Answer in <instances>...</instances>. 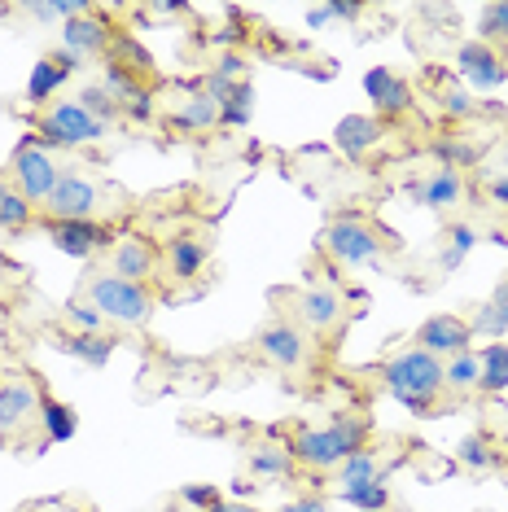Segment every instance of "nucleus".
Here are the masks:
<instances>
[{"label": "nucleus", "mask_w": 508, "mask_h": 512, "mask_svg": "<svg viewBox=\"0 0 508 512\" xmlns=\"http://www.w3.org/2000/svg\"><path fill=\"white\" fill-rule=\"evenodd\" d=\"M250 473L254 477H290L294 473V456H290V442H276V438H268V442H254L250 447Z\"/></svg>", "instance_id": "393cba45"}, {"label": "nucleus", "mask_w": 508, "mask_h": 512, "mask_svg": "<svg viewBox=\"0 0 508 512\" xmlns=\"http://www.w3.org/2000/svg\"><path fill=\"white\" fill-rule=\"evenodd\" d=\"M408 193H412V202H417V206H430V211H452L460 197H465V180H460V171H452V167H438L425 180L412 184Z\"/></svg>", "instance_id": "412c9836"}, {"label": "nucleus", "mask_w": 508, "mask_h": 512, "mask_svg": "<svg viewBox=\"0 0 508 512\" xmlns=\"http://www.w3.org/2000/svg\"><path fill=\"white\" fill-rule=\"evenodd\" d=\"M106 66H119V71H127L132 79H141L145 88L158 79V62H154V53H149V44L119 27H114V36L106 44Z\"/></svg>", "instance_id": "dca6fc26"}, {"label": "nucleus", "mask_w": 508, "mask_h": 512, "mask_svg": "<svg viewBox=\"0 0 508 512\" xmlns=\"http://www.w3.org/2000/svg\"><path fill=\"white\" fill-rule=\"evenodd\" d=\"M285 66H290L294 75L316 79V84H329V79L338 75V66H333V62H303V57H290V62H285Z\"/></svg>", "instance_id": "79ce46f5"}, {"label": "nucleus", "mask_w": 508, "mask_h": 512, "mask_svg": "<svg viewBox=\"0 0 508 512\" xmlns=\"http://www.w3.org/2000/svg\"><path fill=\"white\" fill-rule=\"evenodd\" d=\"M456 456L465 460L469 469H478V473H482V469H495V464H500V451H495V447H491V442L482 438V434H465V438H460Z\"/></svg>", "instance_id": "f704fd0d"}, {"label": "nucleus", "mask_w": 508, "mask_h": 512, "mask_svg": "<svg viewBox=\"0 0 508 512\" xmlns=\"http://www.w3.org/2000/svg\"><path fill=\"white\" fill-rule=\"evenodd\" d=\"M320 250L342 267H377L381 250H386V237H381V228L368 215L338 211L325 228H320Z\"/></svg>", "instance_id": "7ed1b4c3"}, {"label": "nucleus", "mask_w": 508, "mask_h": 512, "mask_svg": "<svg viewBox=\"0 0 508 512\" xmlns=\"http://www.w3.org/2000/svg\"><path fill=\"white\" fill-rule=\"evenodd\" d=\"M40 429L49 442H71L79 434V416L71 403L53 399V394H40Z\"/></svg>", "instance_id": "b1692460"}, {"label": "nucleus", "mask_w": 508, "mask_h": 512, "mask_svg": "<svg viewBox=\"0 0 508 512\" xmlns=\"http://www.w3.org/2000/svg\"><path fill=\"white\" fill-rule=\"evenodd\" d=\"M75 101H79V106H84V110L92 114V119H101V123H106V127H114V119H123V106H119V101H114V97H110V92L101 88V84H84V88L75 92Z\"/></svg>", "instance_id": "2f4dec72"}, {"label": "nucleus", "mask_w": 508, "mask_h": 512, "mask_svg": "<svg viewBox=\"0 0 508 512\" xmlns=\"http://www.w3.org/2000/svg\"><path fill=\"white\" fill-rule=\"evenodd\" d=\"M333 145L351 162H360L373 154V149L386 145V123H381L377 114H346V119H338V127H333Z\"/></svg>", "instance_id": "4468645a"}, {"label": "nucleus", "mask_w": 508, "mask_h": 512, "mask_svg": "<svg viewBox=\"0 0 508 512\" xmlns=\"http://www.w3.org/2000/svg\"><path fill=\"white\" fill-rule=\"evenodd\" d=\"M101 88H106L110 97L119 101V106H127V101H136L141 92H149L141 79H132L127 71H119V66H101Z\"/></svg>", "instance_id": "c9c22d12"}, {"label": "nucleus", "mask_w": 508, "mask_h": 512, "mask_svg": "<svg viewBox=\"0 0 508 512\" xmlns=\"http://www.w3.org/2000/svg\"><path fill=\"white\" fill-rule=\"evenodd\" d=\"M44 232H49V241L66 259H79V263L114 250V241H119L114 224H101V219H44Z\"/></svg>", "instance_id": "0eeeda50"}, {"label": "nucleus", "mask_w": 508, "mask_h": 512, "mask_svg": "<svg viewBox=\"0 0 508 512\" xmlns=\"http://www.w3.org/2000/svg\"><path fill=\"white\" fill-rule=\"evenodd\" d=\"M49 57H53V62L62 66V71L71 75V79H75V71H84V57H79V53H71V49H62V44H57V49H53Z\"/></svg>", "instance_id": "49530a36"}, {"label": "nucleus", "mask_w": 508, "mask_h": 512, "mask_svg": "<svg viewBox=\"0 0 508 512\" xmlns=\"http://www.w3.org/2000/svg\"><path fill=\"white\" fill-rule=\"evenodd\" d=\"M438 101H443V114H447V119H469V114L478 110L473 92H469V88H460V84H447L443 92H438Z\"/></svg>", "instance_id": "58836bf2"}, {"label": "nucleus", "mask_w": 508, "mask_h": 512, "mask_svg": "<svg viewBox=\"0 0 508 512\" xmlns=\"http://www.w3.org/2000/svg\"><path fill=\"white\" fill-rule=\"evenodd\" d=\"M31 224H36V206H31L22 193L9 189V193H5V202H0V228L22 232V228H31Z\"/></svg>", "instance_id": "e433bc0d"}, {"label": "nucleus", "mask_w": 508, "mask_h": 512, "mask_svg": "<svg viewBox=\"0 0 508 512\" xmlns=\"http://www.w3.org/2000/svg\"><path fill=\"white\" fill-rule=\"evenodd\" d=\"M31 136H36L40 149H75V145H97L110 136V127L101 119H92V114L79 106V101H53L49 110L36 119L31 127Z\"/></svg>", "instance_id": "39448f33"}, {"label": "nucleus", "mask_w": 508, "mask_h": 512, "mask_svg": "<svg viewBox=\"0 0 508 512\" xmlns=\"http://www.w3.org/2000/svg\"><path fill=\"white\" fill-rule=\"evenodd\" d=\"M110 36H114V27L97 14V9L84 14V18H75V22H62V49L79 53L84 62H88V57H106Z\"/></svg>", "instance_id": "6ab92c4d"}, {"label": "nucleus", "mask_w": 508, "mask_h": 512, "mask_svg": "<svg viewBox=\"0 0 508 512\" xmlns=\"http://www.w3.org/2000/svg\"><path fill=\"white\" fill-rule=\"evenodd\" d=\"M57 351L75 355L79 364H88V368H106L114 359V337H106V333H62L57 337Z\"/></svg>", "instance_id": "4be33fe9"}, {"label": "nucleus", "mask_w": 508, "mask_h": 512, "mask_svg": "<svg viewBox=\"0 0 508 512\" xmlns=\"http://www.w3.org/2000/svg\"><path fill=\"white\" fill-rule=\"evenodd\" d=\"M66 324H71V333H101V329H106V316H101L92 302H71Z\"/></svg>", "instance_id": "ea45409f"}, {"label": "nucleus", "mask_w": 508, "mask_h": 512, "mask_svg": "<svg viewBox=\"0 0 508 512\" xmlns=\"http://www.w3.org/2000/svg\"><path fill=\"white\" fill-rule=\"evenodd\" d=\"M206 263H211V250H206V241L198 237V232H180V237L167 241L163 250V267L171 281H198V276L206 272Z\"/></svg>", "instance_id": "a211bd4d"}, {"label": "nucleus", "mask_w": 508, "mask_h": 512, "mask_svg": "<svg viewBox=\"0 0 508 512\" xmlns=\"http://www.w3.org/2000/svg\"><path fill=\"white\" fill-rule=\"evenodd\" d=\"M329 18H342V22H355V18H360L364 14V5H360V0H329Z\"/></svg>", "instance_id": "a18cd8bd"}, {"label": "nucleus", "mask_w": 508, "mask_h": 512, "mask_svg": "<svg viewBox=\"0 0 508 512\" xmlns=\"http://www.w3.org/2000/svg\"><path fill=\"white\" fill-rule=\"evenodd\" d=\"M478 377H482L478 351H465V355L443 359V390H452V394H473V390H478Z\"/></svg>", "instance_id": "c85d7f7f"}, {"label": "nucleus", "mask_w": 508, "mask_h": 512, "mask_svg": "<svg viewBox=\"0 0 508 512\" xmlns=\"http://www.w3.org/2000/svg\"><path fill=\"white\" fill-rule=\"evenodd\" d=\"M254 101H259L254 79H241V84H233V88H228V97L219 101V127H233V132H241V127L254 119Z\"/></svg>", "instance_id": "a878e982"}, {"label": "nucleus", "mask_w": 508, "mask_h": 512, "mask_svg": "<svg viewBox=\"0 0 508 512\" xmlns=\"http://www.w3.org/2000/svg\"><path fill=\"white\" fill-rule=\"evenodd\" d=\"M254 351L268 359L272 368L298 372L307 364V337H303V329H298L294 320H272V324H263V329L254 333Z\"/></svg>", "instance_id": "1a4fd4ad"}, {"label": "nucleus", "mask_w": 508, "mask_h": 512, "mask_svg": "<svg viewBox=\"0 0 508 512\" xmlns=\"http://www.w3.org/2000/svg\"><path fill=\"white\" fill-rule=\"evenodd\" d=\"M211 127H219V106L211 97H206L202 88H189L180 92L176 110L167 114V132H211Z\"/></svg>", "instance_id": "aec40b11"}, {"label": "nucleus", "mask_w": 508, "mask_h": 512, "mask_svg": "<svg viewBox=\"0 0 508 512\" xmlns=\"http://www.w3.org/2000/svg\"><path fill=\"white\" fill-rule=\"evenodd\" d=\"M211 75H215V79H224V84H241V79H250V62H246V53L224 49V53L215 57Z\"/></svg>", "instance_id": "4c0bfd02"}, {"label": "nucleus", "mask_w": 508, "mask_h": 512, "mask_svg": "<svg viewBox=\"0 0 508 512\" xmlns=\"http://www.w3.org/2000/svg\"><path fill=\"white\" fill-rule=\"evenodd\" d=\"M97 206H101V193L84 171H66L57 176V189L53 197L44 202V219H97Z\"/></svg>", "instance_id": "6e6552de"}, {"label": "nucleus", "mask_w": 508, "mask_h": 512, "mask_svg": "<svg viewBox=\"0 0 508 512\" xmlns=\"http://www.w3.org/2000/svg\"><path fill=\"white\" fill-rule=\"evenodd\" d=\"M417 346L421 351H430L438 359H452V355H465L473 351V329H469V320H460V316H430L417 329Z\"/></svg>", "instance_id": "f8f14e48"}, {"label": "nucleus", "mask_w": 508, "mask_h": 512, "mask_svg": "<svg viewBox=\"0 0 508 512\" xmlns=\"http://www.w3.org/2000/svg\"><path fill=\"white\" fill-rule=\"evenodd\" d=\"M106 272L123 276V281H132V285H149V276L158 272L154 241L141 237V232H123V237L114 241V250H110V267H106Z\"/></svg>", "instance_id": "9b49d317"}, {"label": "nucleus", "mask_w": 508, "mask_h": 512, "mask_svg": "<svg viewBox=\"0 0 508 512\" xmlns=\"http://www.w3.org/2000/svg\"><path fill=\"white\" fill-rule=\"evenodd\" d=\"M27 14L40 18V22H53V18H57V0H31Z\"/></svg>", "instance_id": "09e8293b"}, {"label": "nucleus", "mask_w": 508, "mask_h": 512, "mask_svg": "<svg viewBox=\"0 0 508 512\" xmlns=\"http://www.w3.org/2000/svg\"><path fill=\"white\" fill-rule=\"evenodd\" d=\"M211 512H259V508H250V504H237V499H219V504Z\"/></svg>", "instance_id": "603ef678"}, {"label": "nucleus", "mask_w": 508, "mask_h": 512, "mask_svg": "<svg viewBox=\"0 0 508 512\" xmlns=\"http://www.w3.org/2000/svg\"><path fill=\"white\" fill-rule=\"evenodd\" d=\"M281 512H329V499L325 495H298V499H290Z\"/></svg>", "instance_id": "c03bdc74"}, {"label": "nucleus", "mask_w": 508, "mask_h": 512, "mask_svg": "<svg viewBox=\"0 0 508 512\" xmlns=\"http://www.w3.org/2000/svg\"><path fill=\"white\" fill-rule=\"evenodd\" d=\"M62 84H71V75H66V71L53 62L49 53H44L40 62L31 66V75H27V106L49 110V101L57 97V88H62Z\"/></svg>", "instance_id": "5701e85b"}, {"label": "nucleus", "mask_w": 508, "mask_h": 512, "mask_svg": "<svg viewBox=\"0 0 508 512\" xmlns=\"http://www.w3.org/2000/svg\"><path fill=\"white\" fill-rule=\"evenodd\" d=\"M180 499L198 512H211L224 495H219V486H211V482H189V486H180Z\"/></svg>", "instance_id": "a19ab883"}, {"label": "nucleus", "mask_w": 508, "mask_h": 512, "mask_svg": "<svg viewBox=\"0 0 508 512\" xmlns=\"http://www.w3.org/2000/svg\"><path fill=\"white\" fill-rule=\"evenodd\" d=\"M9 176H14V193H22L31 206H40L53 197L57 189V176H62V167L53 162L49 149H40L36 145V136H22L18 149H14V158H9Z\"/></svg>", "instance_id": "423d86ee"}, {"label": "nucleus", "mask_w": 508, "mask_h": 512, "mask_svg": "<svg viewBox=\"0 0 508 512\" xmlns=\"http://www.w3.org/2000/svg\"><path fill=\"white\" fill-rule=\"evenodd\" d=\"M473 40H482V44H508V0H500V5H482V14H478V36Z\"/></svg>", "instance_id": "72a5a7b5"}, {"label": "nucleus", "mask_w": 508, "mask_h": 512, "mask_svg": "<svg viewBox=\"0 0 508 512\" xmlns=\"http://www.w3.org/2000/svg\"><path fill=\"white\" fill-rule=\"evenodd\" d=\"M473 246H478V228H473V224H452V228H447V246H443V254H438L443 272H456Z\"/></svg>", "instance_id": "473e14b6"}, {"label": "nucleus", "mask_w": 508, "mask_h": 512, "mask_svg": "<svg viewBox=\"0 0 508 512\" xmlns=\"http://www.w3.org/2000/svg\"><path fill=\"white\" fill-rule=\"evenodd\" d=\"M487 302H491V307H495V311H500V316L508 320V276H504L500 285H495V294H491Z\"/></svg>", "instance_id": "8fccbe9b"}, {"label": "nucleus", "mask_w": 508, "mask_h": 512, "mask_svg": "<svg viewBox=\"0 0 508 512\" xmlns=\"http://www.w3.org/2000/svg\"><path fill=\"white\" fill-rule=\"evenodd\" d=\"M368 447V421L364 416H333L325 429H294L290 456L307 469H338L346 456Z\"/></svg>", "instance_id": "f03ea898"}, {"label": "nucleus", "mask_w": 508, "mask_h": 512, "mask_svg": "<svg viewBox=\"0 0 508 512\" xmlns=\"http://www.w3.org/2000/svg\"><path fill=\"white\" fill-rule=\"evenodd\" d=\"M88 302L106 316V324H123V329H141L154 320V294L149 285H132L114 272H97L88 281Z\"/></svg>", "instance_id": "20e7f679"}, {"label": "nucleus", "mask_w": 508, "mask_h": 512, "mask_svg": "<svg viewBox=\"0 0 508 512\" xmlns=\"http://www.w3.org/2000/svg\"><path fill=\"white\" fill-rule=\"evenodd\" d=\"M338 499L351 504V508H360V512H386L390 508V486H386V477H377V482H364V486H342Z\"/></svg>", "instance_id": "c756f323"}, {"label": "nucleus", "mask_w": 508, "mask_h": 512, "mask_svg": "<svg viewBox=\"0 0 508 512\" xmlns=\"http://www.w3.org/2000/svg\"><path fill=\"white\" fill-rule=\"evenodd\" d=\"M294 311H298V320H303L307 329L333 333V329L342 324V294H338L333 285H325V281H311L303 294H298Z\"/></svg>", "instance_id": "f3484780"}, {"label": "nucleus", "mask_w": 508, "mask_h": 512, "mask_svg": "<svg viewBox=\"0 0 508 512\" xmlns=\"http://www.w3.org/2000/svg\"><path fill=\"white\" fill-rule=\"evenodd\" d=\"M31 421H40V390L27 377L0 381V434H22Z\"/></svg>", "instance_id": "ddd939ff"}, {"label": "nucleus", "mask_w": 508, "mask_h": 512, "mask_svg": "<svg viewBox=\"0 0 508 512\" xmlns=\"http://www.w3.org/2000/svg\"><path fill=\"white\" fill-rule=\"evenodd\" d=\"M5 193H9V180H5V171H0V202H5Z\"/></svg>", "instance_id": "5fc2aeb1"}, {"label": "nucleus", "mask_w": 508, "mask_h": 512, "mask_svg": "<svg viewBox=\"0 0 508 512\" xmlns=\"http://www.w3.org/2000/svg\"><path fill=\"white\" fill-rule=\"evenodd\" d=\"M478 364H482V377H478V390H482V394L508 390V342L482 346V351H478Z\"/></svg>", "instance_id": "cd10ccee"}, {"label": "nucleus", "mask_w": 508, "mask_h": 512, "mask_svg": "<svg viewBox=\"0 0 508 512\" xmlns=\"http://www.w3.org/2000/svg\"><path fill=\"white\" fill-rule=\"evenodd\" d=\"M154 114H158L154 92H141L136 101H127V106H123V119H132V123H154Z\"/></svg>", "instance_id": "37998d69"}, {"label": "nucleus", "mask_w": 508, "mask_h": 512, "mask_svg": "<svg viewBox=\"0 0 508 512\" xmlns=\"http://www.w3.org/2000/svg\"><path fill=\"white\" fill-rule=\"evenodd\" d=\"M487 197H491V206H500V211H508V176L500 171V176H491L487 180Z\"/></svg>", "instance_id": "de8ad7c7"}, {"label": "nucleus", "mask_w": 508, "mask_h": 512, "mask_svg": "<svg viewBox=\"0 0 508 512\" xmlns=\"http://www.w3.org/2000/svg\"><path fill=\"white\" fill-rule=\"evenodd\" d=\"M500 167H504V176H508V141L500 145Z\"/></svg>", "instance_id": "864d4df0"}, {"label": "nucleus", "mask_w": 508, "mask_h": 512, "mask_svg": "<svg viewBox=\"0 0 508 512\" xmlns=\"http://www.w3.org/2000/svg\"><path fill=\"white\" fill-rule=\"evenodd\" d=\"M364 97L373 101L377 114H386V119H399V114L412 110L408 79L395 75L390 66H368V71H364Z\"/></svg>", "instance_id": "2eb2a0df"}, {"label": "nucleus", "mask_w": 508, "mask_h": 512, "mask_svg": "<svg viewBox=\"0 0 508 512\" xmlns=\"http://www.w3.org/2000/svg\"><path fill=\"white\" fill-rule=\"evenodd\" d=\"M381 381H386V390L395 394V403H403L412 416H430L438 407V399H443V359L421 351V346H412V351L386 359Z\"/></svg>", "instance_id": "f257e3e1"}, {"label": "nucleus", "mask_w": 508, "mask_h": 512, "mask_svg": "<svg viewBox=\"0 0 508 512\" xmlns=\"http://www.w3.org/2000/svg\"><path fill=\"white\" fill-rule=\"evenodd\" d=\"M456 71H460V79H465L473 92H495L508 79L500 49H491V44H482V40H465V44H460V49H456Z\"/></svg>", "instance_id": "9d476101"}, {"label": "nucleus", "mask_w": 508, "mask_h": 512, "mask_svg": "<svg viewBox=\"0 0 508 512\" xmlns=\"http://www.w3.org/2000/svg\"><path fill=\"white\" fill-rule=\"evenodd\" d=\"M430 154L443 162V167L465 171V167H478L482 149L473 141H465V136H456V132H443V136H434V141H430Z\"/></svg>", "instance_id": "bb28decb"}, {"label": "nucleus", "mask_w": 508, "mask_h": 512, "mask_svg": "<svg viewBox=\"0 0 508 512\" xmlns=\"http://www.w3.org/2000/svg\"><path fill=\"white\" fill-rule=\"evenodd\" d=\"M333 473H338L342 486H364V482H377V477H381V460L364 447V451H355V456H346Z\"/></svg>", "instance_id": "7c9ffc66"}, {"label": "nucleus", "mask_w": 508, "mask_h": 512, "mask_svg": "<svg viewBox=\"0 0 508 512\" xmlns=\"http://www.w3.org/2000/svg\"><path fill=\"white\" fill-rule=\"evenodd\" d=\"M325 22H333L325 5H311V9H307V27H311V31H316V27H325Z\"/></svg>", "instance_id": "3c124183"}]
</instances>
